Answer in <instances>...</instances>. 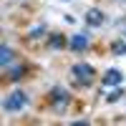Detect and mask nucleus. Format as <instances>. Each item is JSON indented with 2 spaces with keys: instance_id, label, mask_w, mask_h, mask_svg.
I'll use <instances>...</instances> for the list:
<instances>
[{
  "instance_id": "nucleus-1",
  "label": "nucleus",
  "mask_w": 126,
  "mask_h": 126,
  "mask_svg": "<svg viewBox=\"0 0 126 126\" xmlns=\"http://www.w3.org/2000/svg\"><path fill=\"white\" fill-rule=\"evenodd\" d=\"M93 76H96V71H93L88 63H76V66H73V78L78 83H83V86H88L93 81Z\"/></svg>"
},
{
  "instance_id": "nucleus-2",
  "label": "nucleus",
  "mask_w": 126,
  "mask_h": 126,
  "mask_svg": "<svg viewBox=\"0 0 126 126\" xmlns=\"http://www.w3.org/2000/svg\"><path fill=\"white\" fill-rule=\"evenodd\" d=\"M25 103H28L25 93H23V91H15V93H10V96H8V98L3 101V109L13 113V111H20V109L25 106Z\"/></svg>"
},
{
  "instance_id": "nucleus-3",
  "label": "nucleus",
  "mask_w": 126,
  "mask_h": 126,
  "mask_svg": "<svg viewBox=\"0 0 126 126\" xmlns=\"http://www.w3.org/2000/svg\"><path fill=\"white\" fill-rule=\"evenodd\" d=\"M50 101H53V106L58 111H63L66 103L71 101V96H68V91H63V88H53V91H50Z\"/></svg>"
},
{
  "instance_id": "nucleus-4",
  "label": "nucleus",
  "mask_w": 126,
  "mask_h": 126,
  "mask_svg": "<svg viewBox=\"0 0 126 126\" xmlns=\"http://www.w3.org/2000/svg\"><path fill=\"white\" fill-rule=\"evenodd\" d=\"M121 81H124V73L119 68H111V71H106V76H103V83H106V86H121Z\"/></svg>"
},
{
  "instance_id": "nucleus-5",
  "label": "nucleus",
  "mask_w": 126,
  "mask_h": 126,
  "mask_svg": "<svg viewBox=\"0 0 126 126\" xmlns=\"http://www.w3.org/2000/svg\"><path fill=\"white\" fill-rule=\"evenodd\" d=\"M71 48L73 50H86L88 48V35L86 33H76V35L71 38Z\"/></svg>"
},
{
  "instance_id": "nucleus-6",
  "label": "nucleus",
  "mask_w": 126,
  "mask_h": 126,
  "mask_svg": "<svg viewBox=\"0 0 126 126\" xmlns=\"http://www.w3.org/2000/svg\"><path fill=\"white\" fill-rule=\"evenodd\" d=\"M15 61V50L10 46H0V66H10Z\"/></svg>"
},
{
  "instance_id": "nucleus-7",
  "label": "nucleus",
  "mask_w": 126,
  "mask_h": 126,
  "mask_svg": "<svg viewBox=\"0 0 126 126\" xmlns=\"http://www.w3.org/2000/svg\"><path fill=\"white\" fill-rule=\"evenodd\" d=\"M86 23H88V25H103V13L96 10V8L88 10V13H86Z\"/></svg>"
},
{
  "instance_id": "nucleus-8",
  "label": "nucleus",
  "mask_w": 126,
  "mask_h": 126,
  "mask_svg": "<svg viewBox=\"0 0 126 126\" xmlns=\"http://www.w3.org/2000/svg\"><path fill=\"white\" fill-rule=\"evenodd\" d=\"M48 43H50V48H63V46H66V40H63V35H61V33H53Z\"/></svg>"
},
{
  "instance_id": "nucleus-9",
  "label": "nucleus",
  "mask_w": 126,
  "mask_h": 126,
  "mask_svg": "<svg viewBox=\"0 0 126 126\" xmlns=\"http://www.w3.org/2000/svg\"><path fill=\"white\" fill-rule=\"evenodd\" d=\"M113 53L126 56V40H113Z\"/></svg>"
},
{
  "instance_id": "nucleus-10",
  "label": "nucleus",
  "mask_w": 126,
  "mask_h": 126,
  "mask_svg": "<svg viewBox=\"0 0 126 126\" xmlns=\"http://www.w3.org/2000/svg\"><path fill=\"white\" fill-rule=\"evenodd\" d=\"M8 78H13V81H18V78H23V66H15L13 71L8 73Z\"/></svg>"
},
{
  "instance_id": "nucleus-11",
  "label": "nucleus",
  "mask_w": 126,
  "mask_h": 126,
  "mask_svg": "<svg viewBox=\"0 0 126 126\" xmlns=\"http://www.w3.org/2000/svg\"><path fill=\"white\" fill-rule=\"evenodd\" d=\"M121 96H124V93H121V88H116V91H111L109 96H106V101H119Z\"/></svg>"
},
{
  "instance_id": "nucleus-12",
  "label": "nucleus",
  "mask_w": 126,
  "mask_h": 126,
  "mask_svg": "<svg viewBox=\"0 0 126 126\" xmlns=\"http://www.w3.org/2000/svg\"><path fill=\"white\" fill-rule=\"evenodd\" d=\"M43 25H38V28H33V30H30V38H40V33H43Z\"/></svg>"
}]
</instances>
